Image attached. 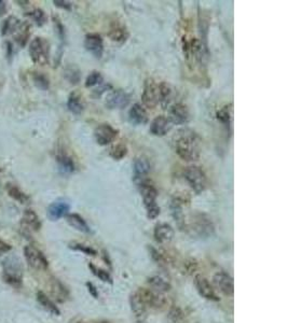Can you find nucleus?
Wrapping results in <instances>:
<instances>
[{
	"instance_id": "43",
	"label": "nucleus",
	"mask_w": 288,
	"mask_h": 323,
	"mask_svg": "<svg viewBox=\"0 0 288 323\" xmlns=\"http://www.w3.org/2000/svg\"><path fill=\"white\" fill-rule=\"evenodd\" d=\"M53 21H54V26H55V30H56V32H57V36H59L60 38V40L62 41H65V27L63 24H62V22L60 21V18L57 17V16H54L53 17Z\"/></svg>"
},
{
	"instance_id": "32",
	"label": "nucleus",
	"mask_w": 288,
	"mask_h": 323,
	"mask_svg": "<svg viewBox=\"0 0 288 323\" xmlns=\"http://www.w3.org/2000/svg\"><path fill=\"white\" fill-rule=\"evenodd\" d=\"M20 25H21V21L18 20V18L14 17V16L8 17L7 20H4L2 23L1 35L7 36V35H11V33H14Z\"/></svg>"
},
{
	"instance_id": "38",
	"label": "nucleus",
	"mask_w": 288,
	"mask_h": 323,
	"mask_svg": "<svg viewBox=\"0 0 288 323\" xmlns=\"http://www.w3.org/2000/svg\"><path fill=\"white\" fill-rule=\"evenodd\" d=\"M89 268L91 269V272H92V274L94 275V276H96L97 278H99L102 281H104V282H108V283H112V276H110L108 272L104 271V269L99 268V267H97V266H95V265L92 264V263H90V264H89Z\"/></svg>"
},
{
	"instance_id": "10",
	"label": "nucleus",
	"mask_w": 288,
	"mask_h": 323,
	"mask_svg": "<svg viewBox=\"0 0 288 323\" xmlns=\"http://www.w3.org/2000/svg\"><path fill=\"white\" fill-rule=\"evenodd\" d=\"M118 134V129L112 127L110 124H99L94 131V138L99 146H108L116 140Z\"/></svg>"
},
{
	"instance_id": "41",
	"label": "nucleus",
	"mask_w": 288,
	"mask_h": 323,
	"mask_svg": "<svg viewBox=\"0 0 288 323\" xmlns=\"http://www.w3.org/2000/svg\"><path fill=\"white\" fill-rule=\"evenodd\" d=\"M169 318L173 323H184L185 322V313L181 310V308L174 306L171 308L170 313H169Z\"/></svg>"
},
{
	"instance_id": "12",
	"label": "nucleus",
	"mask_w": 288,
	"mask_h": 323,
	"mask_svg": "<svg viewBox=\"0 0 288 323\" xmlns=\"http://www.w3.org/2000/svg\"><path fill=\"white\" fill-rule=\"evenodd\" d=\"M213 283L216 289L227 296H231L234 292L233 279L230 275L224 272H219L214 275Z\"/></svg>"
},
{
	"instance_id": "36",
	"label": "nucleus",
	"mask_w": 288,
	"mask_h": 323,
	"mask_svg": "<svg viewBox=\"0 0 288 323\" xmlns=\"http://www.w3.org/2000/svg\"><path fill=\"white\" fill-rule=\"evenodd\" d=\"M26 15L30 16L32 20L37 24V26H39V27L45 25L48 21L46 12L41 10V9H35V10H32L31 12H27Z\"/></svg>"
},
{
	"instance_id": "15",
	"label": "nucleus",
	"mask_w": 288,
	"mask_h": 323,
	"mask_svg": "<svg viewBox=\"0 0 288 323\" xmlns=\"http://www.w3.org/2000/svg\"><path fill=\"white\" fill-rule=\"evenodd\" d=\"M189 118H190V113L186 105L181 104V103H177V104L173 105L170 108L169 120L173 125L185 124L189 121Z\"/></svg>"
},
{
	"instance_id": "40",
	"label": "nucleus",
	"mask_w": 288,
	"mask_h": 323,
	"mask_svg": "<svg viewBox=\"0 0 288 323\" xmlns=\"http://www.w3.org/2000/svg\"><path fill=\"white\" fill-rule=\"evenodd\" d=\"M64 76L67 81H69L70 83L77 84L80 81V71L78 68H76L75 66H68L64 71Z\"/></svg>"
},
{
	"instance_id": "4",
	"label": "nucleus",
	"mask_w": 288,
	"mask_h": 323,
	"mask_svg": "<svg viewBox=\"0 0 288 323\" xmlns=\"http://www.w3.org/2000/svg\"><path fill=\"white\" fill-rule=\"evenodd\" d=\"M2 278L13 288H21L23 283V265L16 255H10L2 261Z\"/></svg>"
},
{
	"instance_id": "8",
	"label": "nucleus",
	"mask_w": 288,
	"mask_h": 323,
	"mask_svg": "<svg viewBox=\"0 0 288 323\" xmlns=\"http://www.w3.org/2000/svg\"><path fill=\"white\" fill-rule=\"evenodd\" d=\"M136 293L138 294V296L141 297V300L144 302V304H145L147 307L152 308V309L162 310L164 309L167 305L165 296L163 295L162 293L153 291L151 289L141 288L138 289V291Z\"/></svg>"
},
{
	"instance_id": "44",
	"label": "nucleus",
	"mask_w": 288,
	"mask_h": 323,
	"mask_svg": "<svg viewBox=\"0 0 288 323\" xmlns=\"http://www.w3.org/2000/svg\"><path fill=\"white\" fill-rule=\"evenodd\" d=\"M53 3H54L55 7L64 9V10H66V11H70L71 8H73V4H71V2L65 1V0H54Z\"/></svg>"
},
{
	"instance_id": "2",
	"label": "nucleus",
	"mask_w": 288,
	"mask_h": 323,
	"mask_svg": "<svg viewBox=\"0 0 288 323\" xmlns=\"http://www.w3.org/2000/svg\"><path fill=\"white\" fill-rule=\"evenodd\" d=\"M175 151L181 160L186 162L198 161L201 155L200 138L194 132L182 129L175 136Z\"/></svg>"
},
{
	"instance_id": "34",
	"label": "nucleus",
	"mask_w": 288,
	"mask_h": 323,
	"mask_svg": "<svg viewBox=\"0 0 288 323\" xmlns=\"http://www.w3.org/2000/svg\"><path fill=\"white\" fill-rule=\"evenodd\" d=\"M231 107H232V105H225L224 107L218 110L217 113H216V117H217L218 121L224 124L225 126H229L230 122H231V117H232Z\"/></svg>"
},
{
	"instance_id": "30",
	"label": "nucleus",
	"mask_w": 288,
	"mask_h": 323,
	"mask_svg": "<svg viewBox=\"0 0 288 323\" xmlns=\"http://www.w3.org/2000/svg\"><path fill=\"white\" fill-rule=\"evenodd\" d=\"M67 108L69 111L74 114H81L84 110V105L81 100L80 96L77 93H71L67 100Z\"/></svg>"
},
{
	"instance_id": "51",
	"label": "nucleus",
	"mask_w": 288,
	"mask_h": 323,
	"mask_svg": "<svg viewBox=\"0 0 288 323\" xmlns=\"http://www.w3.org/2000/svg\"><path fill=\"white\" fill-rule=\"evenodd\" d=\"M70 323H84V322L81 321V320H74V321H71Z\"/></svg>"
},
{
	"instance_id": "37",
	"label": "nucleus",
	"mask_w": 288,
	"mask_h": 323,
	"mask_svg": "<svg viewBox=\"0 0 288 323\" xmlns=\"http://www.w3.org/2000/svg\"><path fill=\"white\" fill-rule=\"evenodd\" d=\"M160 94H161V103L162 107H166L169 105L172 98V89L171 85L167 84L166 82H161L160 83Z\"/></svg>"
},
{
	"instance_id": "42",
	"label": "nucleus",
	"mask_w": 288,
	"mask_h": 323,
	"mask_svg": "<svg viewBox=\"0 0 288 323\" xmlns=\"http://www.w3.org/2000/svg\"><path fill=\"white\" fill-rule=\"evenodd\" d=\"M69 248L76 250V251L83 252L86 255H92V257H96V255H97V252H96L95 249H93L92 247H90V246L83 245V244L71 243V244H69Z\"/></svg>"
},
{
	"instance_id": "20",
	"label": "nucleus",
	"mask_w": 288,
	"mask_h": 323,
	"mask_svg": "<svg viewBox=\"0 0 288 323\" xmlns=\"http://www.w3.org/2000/svg\"><path fill=\"white\" fill-rule=\"evenodd\" d=\"M153 236L157 243L165 245L172 242L174 237V230L172 226L167 223H159L156 225L155 231H153Z\"/></svg>"
},
{
	"instance_id": "47",
	"label": "nucleus",
	"mask_w": 288,
	"mask_h": 323,
	"mask_svg": "<svg viewBox=\"0 0 288 323\" xmlns=\"http://www.w3.org/2000/svg\"><path fill=\"white\" fill-rule=\"evenodd\" d=\"M11 245H9L6 242H3L2 239H0V255L8 253L9 251H11Z\"/></svg>"
},
{
	"instance_id": "7",
	"label": "nucleus",
	"mask_w": 288,
	"mask_h": 323,
	"mask_svg": "<svg viewBox=\"0 0 288 323\" xmlns=\"http://www.w3.org/2000/svg\"><path fill=\"white\" fill-rule=\"evenodd\" d=\"M142 100L144 106L149 109H155L157 106H159L161 103L160 83H157L151 78L146 79L145 83H144Z\"/></svg>"
},
{
	"instance_id": "33",
	"label": "nucleus",
	"mask_w": 288,
	"mask_h": 323,
	"mask_svg": "<svg viewBox=\"0 0 288 323\" xmlns=\"http://www.w3.org/2000/svg\"><path fill=\"white\" fill-rule=\"evenodd\" d=\"M128 153V149L124 143H117L113 144V146L110 148L109 150V155L110 157H112L113 160L120 161L122 158L126 157Z\"/></svg>"
},
{
	"instance_id": "6",
	"label": "nucleus",
	"mask_w": 288,
	"mask_h": 323,
	"mask_svg": "<svg viewBox=\"0 0 288 323\" xmlns=\"http://www.w3.org/2000/svg\"><path fill=\"white\" fill-rule=\"evenodd\" d=\"M184 178L187 183L190 185L194 193L196 194H201L204 192L208 185V178H206L205 172L199 166L191 165L185 168L184 170Z\"/></svg>"
},
{
	"instance_id": "39",
	"label": "nucleus",
	"mask_w": 288,
	"mask_h": 323,
	"mask_svg": "<svg viewBox=\"0 0 288 323\" xmlns=\"http://www.w3.org/2000/svg\"><path fill=\"white\" fill-rule=\"evenodd\" d=\"M103 76L100 75V72L93 70L91 74L86 77V80H85V88H93L95 85H100L103 84Z\"/></svg>"
},
{
	"instance_id": "35",
	"label": "nucleus",
	"mask_w": 288,
	"mask_h": 323,
	"mask_svg": "<svg viewBox=\"0 0 288 323\" xmlns=\"http://www.w3.org/2000/svg\"><path fill=\"white\" fill-rule=\"evenodd\" d=\"M32 81L38 89L42 91H47L50 88V81L48 79L46 75H43L42 72H33L32 74Z\"/></svg>"
},
{
	"instance_id": "27",
	"label": "nucleus",
	"mask_w": 288,
	"mask_h": 323,
	"mask_svg": "<svg viewBox=\"0 0 288 323\" xmlns=\"http://www.w3.org/2000/svg\"><path fill=\"white\" fill-rule=\"evenodd\" d=\"M31 36V25L30 23H21V25L18 26L16 31L14 32V39L17 42L18 46H21L22 47L26 46V43L30 39Z\"/></svg>"
},
{
	"instance_id": "22",
	"label": "nucleus",
	"mask_w": 288,
	"mask_h": 323,
	"mask_svg": "<svg viewBox=\"0 0 288 323\" xmlns=\"http://www.w3.org/2000/svg\"><path fill=\"white\" fill-rule=\"evenodd\" d=\"M128 120L134 125H144L148 122V114L141 104H134L128 111Z\"/></svg>"
},
{
	"instance_id": "11",
	"label": "nucleus",
	"mask_w": 288,
	"mask_h": 323,
	"mask_svg": "<svg viewBox=\"0 0 288 323\" xmlns=\"http://www.w3.org/2000/svg\"><path fill=\"white\" fill-rule=\"evenodd\" d=\"M129 101H131V97L123 90H113L106 96L105 99V106L110 110L114 109H124L127 108Z\"/></svg>"
},
{
	"instance_id": "48",
	"label": "nucleus",
	"mask_w": 288,
	"mask_h": 323,
	"mask_svg": "<svg viewBox=\"0 0 288 323\" xmlns=\"http://www.w3.org/2000/svg\"><path fill=\"white\" fill-rule=\"evenodd\" d=\"M86 287H88L89 289V292L92 294V295L95 297V298H97L98 297V292L97 290H96V288L93 283H91V282H86Z\"/></svg>"
},
{
	"instance_id": "21",
	"label": "nucleus",
	"mask_w": 288,
	"mask_h": 323,
	"mask_svg": "<svg viewBox=\"0 0 288 323\" xmlns=\"http://www.w3.org/2000/svg\"><path fill=\"white\" fill-rule=\"evenodd\" d=\"M56 162L57 165L62 173L65 175H70L76 170V164L68 153L61 150L59 153L56 154Z\"/></svg>"
},
{
	"instance_id": "23",
	"label": "nucleus",
	"mask_w": 288,
	"mask_h": 323,
	"mask_svg": "<svg viewBox=\"0 0 288 323\" xmlns=\"http://www.w3.org/2000/svg\"><path fill=\"white\" fill-rule=\"evenodd\" d=\"M108 36L112 41L122 43V42L127 41L128 37V32L127 31L126 26L122 25L121 23L113 22L112 25L110 26Z\"/></svg>"
},
{
	"instance_id": "13",
	"label": "nucleus",
	"mask_w": 288,
	"mask_h": 323,
	"mask_svg": "<svg viewBox=\"0 0 288 323\" xmlns=\"http://www.w3.org/2000/svg\"><path fill=\"white\" fill-rule=\"evenodd\" d=\"M21 229L23 232H25V235H28L31 232H38L41 229V221L35 211L32 209L24 211Z\"/></svg>"
},
{
	"instance_id": "25",
	"label": "nucleus",
	"mask_w": 288,
	"mask_h": 323,
	"mask_svg": "<svg viewBox=\"0 0 288 323\" xmlns=\"http://www.w3.org/2000/svg\"><path fill=\"white\" fill-rule=\"evenodd\" d=\"M66 221L71 228H74L75 230L79 231V232H82L85 234H90L91 233V229L88 225V223L85 222V220L82 218V216L77 215V214H69L66 215Z\"/></svg>"
},
{
	"instance_id": "31",
	"label": "nucleus",
	"mask_w": 288,
	"mask_h": 323,
	"mask_svg": "<svg viewBox=\"0 0 288 323\" xmlns=\"http://www.w3.org/2000/svg\"><path fill=\"white\" fill-rule=\"evenodd\" d=\"M7 192L9 196H11L14 200H16L21 204H27L30 201V196L25 194L20 187L14 185H7Z\"/></svg>"
},
{
	"instance_id": "52",
	"label": "nucleus",
	"mask_w": 288,
	"mask_h": 323,
	"mask_svg": "<svg viewBox=\"0 0 288 323\" xmlns=\"http://www.w3.org/2000/svg\"><path fill=\"white\" fill-rule=\"evenodd\" d=\"M98 323H109V322H106V321H102V322H98Z\"/></svg>"
},
{
	"instance_id": "46",
	"label": "nucleus",
	"mask_w": 288,
	"mask_h": 323,
	"mask_svg": "<svg viewBox=\"0 0 288 323\" xmlns=\"http://www.w3.org/2000/svg\"><path fill=\"white\" fill-rule=\"evenodd\" d=\"M196 266H198V264H196V262L194 261V260H189V261H187V262L184 264L185 271H186L187 273H188V274L194 273V272H195V269H196Z\"/></svg>"
},
{
	"instance_id": "29",
	"label": "nucleus",
	"mask_w": 288,
	"mask_h": 323,
	"mask_svg": "<svg viewBox=\"0 0 288 323\" xmlns=\"http://www.w3.org/2000/svg\"><path fill=\"white\" fill-rule=\"evenodd\" d=\"M148 284L150 286L151 290L159 293H164L171 290V283L160 276L148 278Z\"/></svg>"
},
{
	"instance_id": "45",
	"label": "nucleus",
	"mask_w": 288,
	"mask_h": 323,
	"mask_svg": "<svg viewBox=\"0 0 288 323\" xmlns=\"http://www.w3.org/2000/svg\"><path fill=\"white\" fill-rule=\"evenodd\" d=\"M112 86L110 85V84H100V86H99L98 89L94 90L93 95L95 96V97H100V96H102V94H104L106 91L112 90Z\"/></svg>"
},
{
	"instance_id": "50",
	"label": "nucleus",
	"mask_w": 288,
	"mask_h": 323,
	"mask_svg": "<svg viewBox=\"0 0 288 323\" xmlns=\"http://www.w3.org/2000/svg\"><path fill=\"white\" fill-rule=\"evenodd\" d=\"M6 45H7V56H8V59L9 57H12V51H13V47H12V45H11V42H6Z\"/></svg>"
},
{
	"instance_id": "1",
	"label": "nucleus",
	"mask_w": 288,
	"mask_h": 323,
	"mask_svg": "<svg viewBox=\"0 0 288 323\" xmlns=\"http://www.w3.org/2000/svg\"><path fill=\"white\" fill-rule=\"evenodd\" d=\"M177 223L181 230L195 238L210 237L215 231L212 219L203 212H193L189 215H182Z\"/></svg>"
},
{
	"instance_id": "16",
	"label": "nucleus",
	"mask_w": 288,
	"mask_h": 323,
	"mask_svg": "<svg viewBox=\"0 0 288 323\" xmlns=\"http://www.w3.org/2000/svg\"><path fill=\"white\" fill-rule=\"evenodd\" d=\"M194 284H195L196 290H198L201 296H203L204 298H206V300H209V301H214V302L219 301V297L217 295V293H216L215 289L213 288L212 284L209 283V281L205 277L201 276V275L196 276L194 279Z\"/></svg>"
},
{
	"instance_id": "9",
	"label": "nucleus",
	"mask_w": 288,
	"mask_h": 323,
	"mask_svg": "<svg viewBox=\"0 0 288 323\" xmlns=\"http://www.w3.org/2000/svg\"><path fill=\"white\" fill-rule=\"evenodd\" d=\"M24 257L27 264L36 271H46L49 267V262L39 249L28 245L24 248Z\"/></svg>"
},
{
	"instance_id": "18",
	"label": "nucleus",
	"mask_w": 288,
	"mask_h": 323,
	"mask_svg": "<svg viewBox=\"0 0 288 323\" xmlns=\"http://www.w3.org/2000/svg\"><path fill=\"white\" fill-rule=\"evenodd\" d=\"M172 127L173 124L171 123L169 118H166L165 115H159V117L152 120L149 131L153 136L163 137L171 131Z\"/></svg>"
},
{
	"instance_id": "3",
	"label": "nucleus",
	"mask_w": 288,
	"mask_h": 323,
	"mask_svg": "<svg viewBox=\"0 0 288 323\" xmlns=\"http://www.w3.org/2000/svg\"><path fill=\"white\" fill-rule=\"evenodd\" d=\"M134 182L139 190V193L143 197L144 206L147 211V218L149 220H155L159 216L161 209L159 205L157 204L158 199V190L156 186L152 185V182L146 178H141V179H134Z\"/></svg>"
},
{
	"instance_id": "19",
	"label": "nucleus",
	"mask_w": 288,
	"mask_h": 323,
	"mask_svg": "<svg viewBox=\"0 0 288 323\" xmlns=\"http://www.w3.org/2000/svg\"><path fill=\"white\" fill-rule=\"evenodd\" d=\"M48 289H49L50 294L56 302L64 303L68 300L69 292L59 279L51 278L49 283H48Z\"/></svg>"
},
{
	"instance_id": "14",
	"label": "nucleus",
	"mask_w": 288,
	"mask_h": 323,
	"mask_svg": "<svg viewBox=\"0 0 288 323\" xmlns=\"http://www.w3.org/2000/svg\"><path fill=\"white\" fill-rule=\"evenodd\" d=\"M84 47L96 59H100L104 53V41L98 33H88L84 38Z\"/></svg>"
},
{
	"instance_id": "28",
	"label": "nucleus",
	"mask_w": 288,
	"mask_h": 323,
	"mask_svg": "<svg viewBox=\"0 0 288 323\" xmlns=\"http://www.w3.org/2000/svg\"><path fill=\"white\" fill-rule=\"evenodd\" d=\"M37 300L39 302L40 305L45 308L47 311H49L51 315H54V316H60V309L57 308V306L53 303V301L51 300V298L47 295L46 293H43L42 291H39L37 293Z\"/></svg>"
},
{
	"instance_id": "26",
	"label": "nucleus",
	"mask_w": 288,
	"mask_h": 323,
	"mask_svg": "<svg viewBox=\"0 0 288 323\" xmlns=\"http://www.w3.org/2000/svg\"><path fill=\"white\" fill-rule=\"evenodd\" d=\"M129 303H131V308L134 315L139 320H143L146 317L147 313V306L144 304V302L141 300V297L138 296L137 293H134L129 297Z\"/></svg>"
},
{
	"instance_id": "24",
	"label": "nucleus",
	"mask_w": 288,
	"mask_h": 323,
	"mask_svg": "<svg viewBox=\"0 0 288 323\" xmlns=\"http://www.w3.org/2000/svg\"><path fill=\"white\" fill-rule=\"evenodd\" d=\"M134 167V179H141V178L148 177L150 171V163L146 157L139 156L136 157L133 164Z\"/></svg>"
},
{
	"instance_id": "53",
	"label": "nucleus",
	"mask_w": 288,
	"mask_h": 323,
	"mask_svg": "<svg viewBox=\"0 0 288 323\" xmlns=\"http://www.w3.org/2000/svg\"><path fill=\"white\" fill-rule=\"evenodd\" d=\"M0 172H1V168H0Z\"/></svg>"
},
{
	"instance_id": "49",
	"label": "nucleus",
	"mask_w": 288,
	"mask_h": 323,
	"mask_svg": "<svg viewBox=\"0 0 288 323\" xmlns=\"http://www.w3.org/2000/svg\"><path fill=\"white\" fill-rule=\"evenodd\" d=\"M7 13V3L3 0H0V15Z\"/></svg>"
},
{
	"instance_id": "17",
	"label": "nucleus",
	"mask_w": 288,
	"mask_h": 323,
	"mask_svg": "<svg viewBox=\"0 0 288 323\" xmlns=\"http://www.w3.org/2000/svg\"><path fill=\"white\" fill-rule=\"evenodd\" d=\"M70 209V206L68 202L64 200H57L52 202V204L48 207L47 215L48 218L51 221H57L63 216H66L68 215Z\"/></svg>"
},
{
	"instance_id": "5",
	"label": "nucleus",
	"mask_w": 288,
	"mask_h": 323,
	"mask_svg": "<svg viewBox=\"0 0 288 323\" xmlns=\"http://www.w3.org/2000/svg\"><path fill=\"white\" fill-rule=\"evenodd\" d=\"M30 56L37 65L45 66L50 61V43L45 38L36 37L30 45Z\"/></svg>"
}]
</instances>
